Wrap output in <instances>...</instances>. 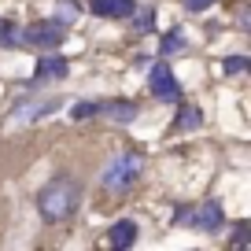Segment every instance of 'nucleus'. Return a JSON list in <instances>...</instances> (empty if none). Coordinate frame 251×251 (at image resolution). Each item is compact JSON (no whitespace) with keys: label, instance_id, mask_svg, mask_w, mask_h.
<instances>
[{"label":"nucleus","instance_id":"nucleus-1","mask_svg":"<svg viewBox=\"0 0 251 251\" xmlns=\"http://www.w3.org/2000/svg\"><path fill=\"white\" fill-rule=\"evenodd\" d=\"M81 203V185L71 177V174H59V177H52L45 188L37 192V211L45 222H67L74 211H78Z\"/></svg>","mask_w":251,"mask_h":251},{"label":"nucleus","instance_id":"nucleus-2","mask_svg":"<svg viewBox=\"0 0 251 251\" xmlns=\"http://www.w3.org/2000/svg\"><path fill=\"white\" fill-rule=\"evenodd\" d=\"M141 170H144L141 151H122V155H115L107 166H103L100 185L107 188V192H126V188H133V181L141 177Z\"/></svg>","mask_w":251,"mask_h":251},{"label":"nucleus","instance_id":"nucleus-3","mask_svg":"<svg viewBox=\"0 0 251 251\" xmlns=\"http://www.w3.org/2000/svg\"><path fill=\"white\" fill-rule=\"evenodd\" d=\"M148 89H151V96H159V100H166V103H177L181 100V85H177L174 71L166 67L163 59L148 71Z\"/></svg>","mask_w":251,"mask_h":251},{"label":"nucleus","instance_id":"nucleus-4","mask_svg":"<svg viewBox=\"0 0 251 251\" xmlns=\"http://www.w3.org/2000/svg\"><path fill=\"white\" fill-rule=\"evenodd\" d=\"M185 218H188V226L200 229V233H218L222 222H226V211H222L218 200H203L196 211H185Z\"/></svg>","mask_w":251,"mask_h":251},{"label":"nucleus","instance_id":"nucleus-5","mask_svg":"<svg viewBox=\"0 0 251 251\" xmlns=\"http://www.w3.org/2000/svg\"><path fill=\"white\" fill-rule=\"evenodd\" d=\"M63 37H67V26H59L55 19H48V23H33L30 30H23V41H30V45H37V48H59L63 45Z\"/></svg>","mask_w":251,"mask_h":251},{"label":"nucleus","instance_id":"nucleus-6","mask_svg":"<svg viewBox=\"0 0 251 251\" xmlns=\"http://www.w3.org/2000/svg\"><path fill=\"white\" fill-rule=\"evenodd\" d=\"M89 8L100 19H129L137 15V0H89Z\"/></svg>","mask_w":251,"mask_h":251},{"label":"nucleus","instance_id":"nucleus-7","mask_svg":"<svg viewBox=\"0 0 251 251\" xmlns=\"http://www.w3.org/2000/svg\"><path fill=\"white\" fill-rule=\"evenodd\" d=\"M137 100H122V96H115V100H100V111L96 115L111 118V122H133L137 118Z\"/></svg>","mask_w":251,"mask_h":251},{"label":"nucleus","instance_id":"nucleus-8","mask_svg":"<svg viewBox=\"0 0 251 251\" xmlns=\"http://www.w3.org/2000/svg\"><path fill=\"white\" fill-rule=\"evenodd\" d=\"M67 59L63 55H41L37 67H33V81H63L67 78Z\"/></svg>","mask_w":251,"mask_h":251},{"label":"nucleus","instance_id":"nucleus-9","mask_svg":"<svg viewBox=\"0 0 251 251\" xmlns=\"http://www.w3.org/2000/svg\"><path fill=\"white\" fill-rule=\"evenodd\" d=\"M55 107H63V100L59 96H48V100H37V103H30V107H19V115H11V122H33V118L52 115Z\"/></svg>","mask_w":251,"mask_h":251},{"label":"nucleus","instance_id":"nucleus-10","mask_svg":"<svg viewBox=\"0 0 251 251\" xmlns=\"http://www.w3.org/2000/svg\"><path fill=\"white\" fill-rule=\"evenodd\" d=\"M107 240H111V248H133L137 244V222H129V218L115 222L111 233H107Z\"/></svg>","mask_w":251,"mask_h":251},{"label":"nucleus","instance_id":"nucleus-11","mask_svg":"<svg viewBox=\"0 0 251 251\" xmlns=\"http://www.w3.org/2000/svg\"><path fill=\"white\" fill-rule=\"evenodd\" d=\"M19 41H23V30L11 19H0V48H15Z\"/></svg>","mask_w":251,"mask_h":251},{"label":"nucleus","instance_id":"nucleus-12","mask_svg":"<svg viewBox=\"0 0 251 251\" xmlns=\"http://www.w3.org/2000/svg\"><path fill=\"white\" fill-rule=\"evenodd\" d=\"M200 122H203L200 107H181V115H177V122H174V129H196Z\"/></svg>","mask_w":251,"mask_h":251},{"label":"nucleus","instance_id":"nucleus-13","mask_svg":"<svg viewBox=\"0 0 251 251\" xmlns=\"http://www.w3.org/2000/svg\"><path fill=\"white\" fill-rule=\"evenodd\" d=\"M181 48H185V33H181L177 26H174V30H170V33H166V37H163V45H159V52H163V55H174V52H181Z\"/></svg>","mask_w":251,"mask_h":251},{"label":"nucleus","instance_id":"nucleus-14","mask_svg":"<svg viewBox=\"0 0 251 251\" xmlns=\"http://www.w3.org/2000/svg\"><path fill=\"white\" fill-rule=\"evenodd\" d=\"M71 19H78V4H74V0H59L55 23H59V26H71Z\"/></svg>","mask_w":251,"mask_h":251},{"label":"nucleus","instance_id":"nucleus-15","mask_svg":"<svg viewBox=\"0 0 251 251\" xmlns=\"http://www.w3.org/2000/svg\"><path fill=\"white\" fill-rule=\"evenodd\" d=\"M96 111H100V100H78L71 107V118H93Z\"/></svg>","mask_w":251,"mask_h":251},{"label":"nucleus","instance_id":"nucleus-16","mask_svg":"<svg viewBox=\"0 0 251 251\" xmlns=\"http://www.w3.org/2000/svg\"><path fill=\"white\" fill-rule=\"evenodd\" d=\"M248 240H251V226L248 222H236L233 226V248H248Z\"/></svg>","mask_w":251,"mask_h":251},{"label":"nucleus","instance_id":"nucleus-17","mask_svg":"<svg viewBox=\"0 0 251 251\" xmlns=\"http://www.w3.org/2000/svg\"><path fill=\"white\" fill-rule=\"evenodd\" d=\"M222 71L226 74H244L248 71V55H229V59L222 63Z\"/></svg>","mask_w":251,"mask_h":251},{"label":"nucleus","instance_id":"nucleus-18","mask_svg":"<svg viewBox=\"0 0 251 251\" xmlns=\"http://www.w3.org/2000/svg\"><path fill=\"white\" fill-rule=\"evenodd\" d=\"M211 4H214V0H185V8H188V11H207Z\"/></svg>","mask_w":251,"mask_h":251},{"label":"nucleus","instance_id":"nucleus-19","mask_svg":"<svg viewBox=\"0 0 251 251\" xmlns=\"http://www.w3.org/2000/svg\"><path fill=\"white\" fill-rule=\"evenodd\" d=\"M137 30H151V11H141V23H137Z\"/></svg>","mask_w":251,"mask_h":251}]
</instances>
